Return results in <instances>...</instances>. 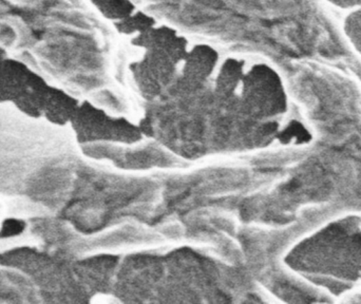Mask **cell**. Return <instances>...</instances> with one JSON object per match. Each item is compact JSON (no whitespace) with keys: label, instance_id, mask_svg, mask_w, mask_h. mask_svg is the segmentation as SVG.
<instances>
[{"label":"cell","instance_id":"obj_1","mask_svg":"<svg viewBox=\"0 0 361 304\" xmlns=\"http://www.w3.org/2000/svg\"><path fill=\"white\" fill-rule=\"evenodd\" d=\"M343 33L349 44L361 54V8L348 12L343 23Z\"/></svg>","mask_w":361,"mask_h":304},{"label":"cell","instance_id":"obj_2","mask_svg":"<svg viewBox=\"0 0 361 304\" xmlns=\"http://www.w3.org/2000/svg\"><path fill=\"white\" fill-rule=\"evenodd\" d=\"M333 6H338L341 10L350 11L361 8V0H326Z\"/></svg>","mask_w":361,"mask_h":304}]
</instances>
